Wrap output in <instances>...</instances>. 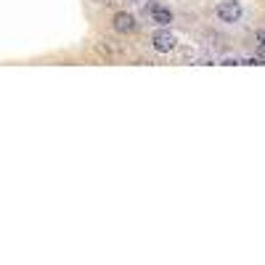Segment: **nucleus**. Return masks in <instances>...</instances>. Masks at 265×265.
<instances>
[{
	"instance_id": "f257e3e1",
	"label": "nucleus",
	"mask_w": 265,
	"mask_h": 265,
	"mask_svg": "<svg viewBox=\"0 0 265 265\" xmlns=\"http://www.w3.org/2000/svg\"><path fill=\"white\" fill-rule=\"evenodd\" d=\"M215 13H217V19H220V22L236 24V22H241V16H244V6L239 3V0H220L217 8H215Z\"/></svg>"
},
{
	"instance_id": "f03ea898",
	"label": "nucleus",
	"mask_w": 265,
	"mask_h": 265,
	"mask_svg": "<svg viewBox=\"0 0 265 265\" xmlns=\"http://www.w3.org/2000/svg\"><path fill=\"white\" fill-rule=\"evenodd\" d=\"M175 45H178V37L173 32H167V29H157L151 37V48L157 53H170V51H175Z\"/></svg>"
},
{
	"instance_id": "7ed1b4c3",
	"label": "nucleus",
	"mask_w": 265,
	"mask_h": 265,
	"mask_svg": "<svg viewBox=\"0 0 265 265\" xmlns=\"http://www.w3.org/2000/svg\"><path fill=\"white\" fill-rule=\"evenodd\" d=\"M149 19L157 27H167V24H173V11L165 6H149Z\"/></svg>"
},
{
	"instance_id": "20e7f679",
	"label": "nucleus",
	"mask_w": 265,
	"mask_h": 265,
	"mask_svg": "<svg viewBox=\"0 0 265 265\" xmlns=\"http://www.w3.org/2000/svg\"><path fill=\"white\" fill-rule=\"evenodd\" d=\"M114 29L122 32V35H133L138 29V22L130 16V13H117V16H114Z\"/></svg>"
},
{
	"instance_id": "39448f33",
	"label": "nucleus",
	"mask_w": 265,
	"mask_h": 265,
	"mask_svg": "<svg viewBox=\"0 0 265 265\" xmlns=\"http://www.w3.org/2000/svg\"><path fill=\"white\" fill-rule=\"evenodd\" d=\"M257 58L265 61V29H262V32H257Z\"/></svg>"
}]
</instances>
